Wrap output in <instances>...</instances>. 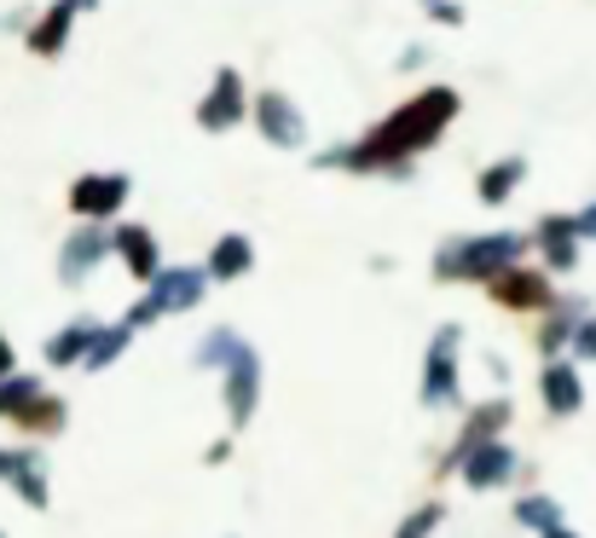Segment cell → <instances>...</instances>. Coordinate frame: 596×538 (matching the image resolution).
<instances>
[{"label":"cell","mask_w":596,"mask_h":538,"mask_svg":"<svg viewBox=\"0 0 596 538\" xmlns=\"http://www.w3.org/2000/svg\"><path fill=\"white\" fill-rule=\"evenodd\" d=\"M70 7H76V12H88V7H93V0H70Z\"/></svg>","instance_id":"cell-27"},{"label":"cell","mask_w":596,"mask_h":538,"mask_svg":"<svg viewBox=\"0 0 596 538\" xmlns=\"http://www.w3.org/2000/svg\"><path fill=\"white\" fill-rule=\"evenodd\" d=\"M435 527H440V504H428V510H417V515H411V522L400 527V538H428Z\"/></svg>","instance_id":"cell-24"},{"label":"cell","mask_w":596,"mask_h":538,"mask_svg":"<svg viewBox=\"0 0 596 538\" xmlns=\"http://www.w3.org/2000/svg\"><path fill=\"white\" fill-rule=\"evenodd\" d=\"M0 481H12L30 504H47V474H41L35 451H0Z\"/></svg>","instance_id":"cell-11"},{"label":"cell","mask_w":596,"mask_h":538,"mask_svg":"<svg viewBox=\"0 0 596 538\" xmlns=\"http://www.w3.org/2000/svg\"><path fill=\"white\" fill-rule=\"evenodd\" d=\"M522 243H527V238H516V232L458 238V243H446V250L435 255V273H440V278H475V284H492V278L509 273V261L522 255Z\"/></svg>","instance_id":"cell-2"},{"label":"cell","mask_w":596,"mask_h":538,"mask_svg":"<svg viewBox=\"0 0 596 538\" xmlns=\"http://www.w3.org/2000/svg\"><path fill=\"white\" fill-rule=\"evenodd\" d=\"M545 400H550V411H573V405H580V382H573L568 365L545 370Z\"/></svg>","instance_id":"cell-19"},{"label":"cell","mask_w":596,"mask_h":538,"mask_svg":"<svg viewBox=\"0 0 596 538\" xmlns=\"http://www.w3.org/2000/svg\"><path fill=\"white\" fill-rule=\"evenodd\" d=\"M545 250H550V261H557V266L573 261V226L568 220H545Z\"/></svg>","instance_id":"cell-22"},{"label":"cell","mask_w":596,"mask_h":538,"mask_svg":"<svg viewBox=\"0 0 596 538\" xmlns=\"http://www.w3.org/2000/svg\"><path fill=\"white\" fill-rule=\"evenodd\" d=\"M70 18H76V7L70 0H58V7L41 18V24L30 30V53H41V58H53L58 47H65V35H70Z\"/></svg>","instance_id":"cell-15"},{"label":"cell","mask_w":596,"mask_h":538,"mask_svg":"<svg viewBox=\"0 0 596 538\" xmlns=\"http://www.w3.org/2000/svg\"><path fill=\"white\" fill-rule=\"evenodd\" d=\"M516 515H522L527 527H545V533H557V504H545V499H527Z\"/></svg>","instance_id":"cell-23"},{"label":"cell","mask_w":596,"mask_h":538,"mask_svg":"<svg viewBox=\"0 0 596 538\" xmlns=\"http://www.w3.org/2000/svg\"><path fill=\"white\" fill-rule=\"evenodd\" d=\"M451 116H458V93H451V88H423L417 99H405L382 128L365 134L359 151H342L331 162H347V169H400L405 157L428 151V145L446 134Z\"/></svg>","instance_id":"cell-1"},{"label":"cell","mask_w":596,"mask_h":538,"mask_svg":"<svg viewBox=\"0 0 596 538\" xmlns=\"http://www.w3.org/2000/svg\"><path fill=\"white\" fill-rule=\"evenodd\" d=\"M128 336H134V324H116L111 336L99 330V336H93V354H88V365H111V359L122 354V347H128Z\"/></svg>","instance_id":"cell-21"},{"label":"cell","mask_w":596,"mask_h":538,"mask_svg":"<svg viewBox=\"0 0 596 538\" xmlns=\"http://www.w3.org/2000/svg\"><path fill=\"white\" fill-rule=\"evenodd\" d=\"M203 296V273H192V266H174V273H157L151 278V296L128 313V324H146V319H162L174 313V307H192Z\"/></svg>","instance_id":"cell-4"},{"label":"cell","mask_w":596,"mask_h":538,"mask_svg":"<svg viewBox=\"0 0 596 538\" xmlns=\"http://www.w3.org/2000/svg\"><path fill=\"white\" fill-rule=\"evenodd\" d=\"M122 197H128V180L122 174H81L76 192H70V209L88 215V220H105L122 209Z\"/></svg>","instance_id":"cell-7"},{"label":"cell","mask_w":596,"mask_h":538,"mask_svg":"<svg viewBox=\"0 0 596 538\" xmlns=\"http://www.w3.org/2000/svg\"><path fill=\"white\" fill-rule=\"evenodd\" d=\"M197 122H203V128H215V134L232 128V122H243V76L238 70H220L215 76V93L197 105Z\"/></svg>","instance_id":"cell-8"},{"label":"cell","mask_w":596,"mask_h":538,"mask_svg":"<svg viewBox=\"0 0 596 538\" xmlns=\"http://www.w3.org/2000/svg\"><path fill=\"white\" fill-rule=\"evenodd\" d=\"M111 243H116V238H105L99 226H88V232H76V238L65 243V255H58V273H65L70 284H76V278H88V266H93V261H105V250H111Z\"/></svg>","instance_id":"cell-10"},{"label":"cell","mask_w":596,"mask_h":538,"mask_svg":"<svg viewBox=\"0 0 596 538\" xmlns=\"http://www.w3.org/2000/svg\"><path fill=\"white\" fill-rule=\"evenodd\" d=\"M250 261H255V250H250V238H220L215 243V255H209V278H243L250 273Z\"/></svg>","instance_id":"cell-16"},{"label":"cell","mask_w":596,"mask_h":538,"mask_svg":"<svg viewBox=\"0 0 596 538\" xmlns=\"http://www.w3.org/2000/svg\"><path fill=\"white\" fill-rule=\"evenodd\" d=\"M580 226H585V232H596V209H591V215H585V220H580Z\"/></svg>","instance_id":"cell-26"},{"label":"cell","mask_w":596,"mask_h":538,"mask_svg":"<svg viewBox=\"0 0 596 538\" xmlns=\"http://www.w3.org/2000/svg\"><path fill=\"white\" fill-rule=\"evenodd\" d=\"M255 122H261V134L273 145H301L307 139V122H301V111L284 93H261L255 99Z\"/></svg>","instance_id":"cell-9"},{"label":"cell","mask_w":596,"mask_h":538,"mask_svg":"<svg viewBox=\"0 0 596 538\" xmlns=\"http://www.w3.org/2000/svg\"><path fill=\"white\" fill-rule=\"evenodd\" d=\"M238 354H243V342L232 336V330H215V336L197 347V365H232Z\"/></svg>","instance_id":"cell-20"},{"label":"cell","mask_w":596,"mask_h":538,"mask_svg":"<svg viewBox=\"0 0 596 538\" xmlns=\"http://www.w3.org/2000/svg\"><path fill=\"white\" fill-rule=\"evenodd\" d=\"M93 336H99V330H93V324H70V330H65V336H53V342H47V359H53V365H70V359H88V354H93Z\"/></svg>","instance_id":"cell-17"},{"label":"cell","mask_w":596,"mask_h":538,"mask_svg":"<svg viewBox=\"0 0 596 538\" xmlns=\"http://www.w3.org/2000/svg\"><path fill=\"white\" fill-rule=\"evenodd\" d=\"M0 377H12V347L0 342Z\"/></svg>","instance_id":"cell-25"},{"label":"cell","mask_w":596,"mask_h":538,"mask_svg":"<svg viewBox=\"0 0 596 538\" xmlns=\"http://www.w3.org/2000/svg\"><path fill=\"white\" fill-rule=\"evenodd\" d=\"M492 296H498L504 307H545L550 301V284L539 273H516V266H509L504 278H492Z\"/></svg>","instance_id":"cell-12"},{"label":"cell","mask_w":596,"mask_h":538,"mask_svg":"<svg viewBox=\"0 0 596 538\" xmlns=\"http://www.w3.org/2000/svg\"><path fill=\"white\" fill-rule=\"evenodd\" d=\"M451 354H458V324H446L435 336V347H428V365H423V400L428 405L458 400V365H451Z\"/></svg>","instance_id":"cell-5"},{"label":"cell","mask_w":596,"mask_h":538,"mask_svg":"<svg viewBox=\"0 0 596 538\" xmlns=\"http://www.w3.org/2000/svg\"><path fill=\"white\" fill-rule=\"evenodd\" d=\"M0 411H7L18 428H35V434L65 428V400H47L35 377H12V382H0Z\"/></svg>","instance_id":"cell-3"},{"label":"cell","mask_w":596,"mask_h":538,"mask_svg":"<svg viewBox=\"0 0 596 538\" xmlns=\"http://www.w3.org/2000/svg\"><path fill=\"white\" fill-rule=\"evenodd\" d=\"M255 400H261V359L243 347V354L226 365V411H232V428H243L255 417Z\"/></svg>","instance_id":"cell-6"},{"label":"cell","mask_w":596,"mask_h":538,"mask_svg":"<svg viewBox=\"0 0 596 538\" xmlns=\"http://www.w3.org/2000/svg\"><path fill=\"white\" fill-rule=\"evenodd\" d=\"M509 469H516V458L492 440V446H481V451H469L463 458V481L469 487H498V481H509Z\"/></svg>","instance_id":"cell-13"},{"label":"cell","mask_w":596,"mask_h":538,"mask_svg":"<svg viewBox=\"0 0 596 538\" xmlns=\"http://www.w3.org/2000/svg\"><path fill=\"white\" fill-rule=\"evenodd\" d=\"M116 250H122V261H128V273L134 278H157V243H151V232L146 226H122L116 232Z\"/></svg>","instance_id":"cell-14"},{"label":"cell","mask_w":596,"mask_h":538,"mask_svg":"<svg viewBox=\"0 0 596 538\" xmlns=\"http://www.w3.org/2000/svg\"><path fill=\"white\" fill-rule=\"evenodd\" d=\"M522 174H527V162H522V157H509V162H492V169L481 174V197H486V203H504V197H509V185H516Z\"/></svg>","instance_id":"cell-18"}]
</instances>
